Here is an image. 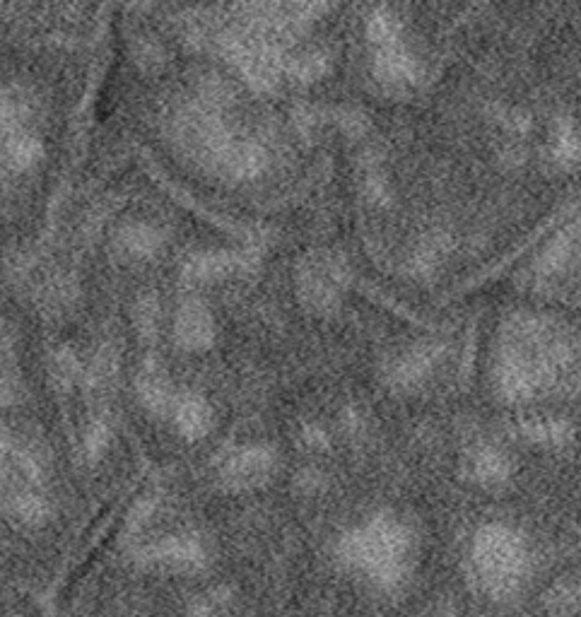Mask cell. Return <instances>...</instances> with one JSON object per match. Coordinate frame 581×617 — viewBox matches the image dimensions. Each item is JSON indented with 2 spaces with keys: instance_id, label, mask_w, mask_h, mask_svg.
I'll list each match as a JSON object with an SVG mask.
<instances>
[{
  "instance_id": "cell-1",
  "label": "cell",
  "mask_w": 581,
  "mask_h": 617,
  "mask_svg": "<svg viewBox=\"0 0 581 617\" xmlns=\"http://www.w3.org/2000/svg\"><path fill=\"white\" fill-rule=\"evenodd\" d=\"M403 545H406V536H403L401 528L393 526L391 521H377L365 531L352 533L345 540L343 555L350 562L367 567L377 579L391 581L398 572Z\"/></svg>"
},
{
  "instance_id": "cell-2",
  "label": "cell",
  "mask_w": 581,
  "mask_h": 617,
  "mask_svg": "<svg viewBox=\"0 0 581 617\" xmlns=\"http://www.w3.org/2000/svg\"><path fill=\"white\" fill-rule=\"evenodd\" d=\"M521 560H524L521 545L512 533L502 531V528L483 533L478 543V562L483 572H487V577L500 581V584H507L519 572Z\"/></svg>"
},
{
  "instance_id": "cell-3",
  "label": "cell",
  "mask_w": 581,
  "mask_h": 617,
  "mask_svg": "<svg viewBox=\"0 0 581 617\" xmlns=\"http://www.w3.org/2000/svg\"><path fill=\"white\" fill-rule=\"evenodd\" d=\"M377 78L386 85H410L420 78V61L403 46V41H393L381 46L377 56Z\"/></svg>"
},
{
  "instance_id": "cell-4",
  "label": "cell",
  "mask_w": 581,
  "mask_h": 617,
  "mask_svg": "<svg viewBox=\"0 0 581 617\" xmlns=\"http://www.w3.org/2000/svg\"><path fill=\"white\" fill-rule=\"evenodd\" d=\"M176 338L184 348L201 350L213 340V321L201 304H186L176 319Z\"/></svg>"
},
{
  "instance_id": "cell-5",
  "label": "cell",
  "mask_w": 581,
  "mask_h": 617,
  "mask_svg": "<svg viewBox=\"0 0 581 617\" xmlns=\"http://www.w3.org/2000/svg\"><path fill=\"white\" fill-rule=\"evenodd\" d=\"M273 468V458L268 451L246 449L234 454L225 466V475L232 480V485H256L263 478H268Z\"/></svg>"
},
{
  "instance_id": "cell-6",
  "label": "cell",
  "mask_w": 581,
  "mask_h": 617,
  "mask_svg": "<svg viewBox=\"0 0 581 617\" xmlns=\"http://www.w3.org/2000/svg\"><path fill=\"white\" fill-rule=\"evenodd\" d=\"M550 155H553L557 167L562 169L581 167V133L572 121H557Z\"/></svg>"
},
{
  "instance_id": "cell-7",
  "label": "cell",
  "mask_w": 581,
  "mask_h": 617,
  "mask_svg": "<svg viewBox=\"0 0 581 617\" xmlns=\"http://www.w3.org/2000/svg\"><path fill=\"white\" fill-rule=\"evenodd\" d=\"M176 425L186 437H203L210 427V410L201 398H186L176 408Z\"/></svg>"
},
{
  "instance_id": "cell-8",
  "label": "cell",
  "mask_w": 581,
  "mask_h": 617,
  "mask_svg": "<svg viewBox=\"0 0 581 617\" xmlns=\"http://www.w3.org/2000/svg\"><path fill=\"white\" fill-rule=\"evenodd\" d=\"M367 34L381 49V46H389L393 41H401V22L391 13H386V10H379V13H374L372 20H369Z\"/></svg>"
},
{
  "instance_id": "cell-9",
  "label": "cell",
  "mask_w": 581,
  "mask_h": 617,
  "mask_svg": "<svg viewBox=\"0 0 581 617\" xmlns=\"http://www.w3.org/2000/svg\"><path fill=\"white\" fill-rule=\"evenodd\" d=\"M140 393H143V401L148 403L152 410H160L162 413L169 405V391L157 372H145L140 376Z\"/></svg>"
},
{
  "instance_id": "cell-10",
  "label": "cell",
  "mask_w": 581,
  "mask_h": 617,
  "mask_svg": "<svg viewBox=\"0 0 581 617\" xmlns=\"http://www.w3.org/2000/svg\"><path fill=\"white\" fill-rule=\"evenodd\" d=\"M10 389H13V374L8 372V357H5L3 350H0V403L8 398Z\"/></svg>"
}]
</instances>
